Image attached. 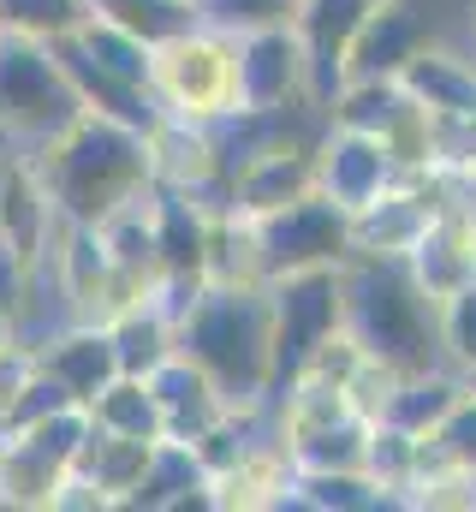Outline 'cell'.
<instances>
[{"label": "cell", "mask_w": 476, "mask_h": 512, "mask_svg": "<svg viewBox=\"0 0 476 512\" xmlns=\"http://www.w3.org/2000/svg\"><path fill=\"white\" fill-rule=\"evenodd\" d=\"M90 18V0H0V30L30 42H66Z\"/></svg>", "instance_id": "cell-29"}, {"label": "cell", "mask_w": 476, "mask_h": 512, "mask_svg": "<svg viewBox=\"0 0 476 512\" xmlns=\"http://www.w3.org/2000/svg\"><path fill=\"white\" fill-rule=\"evenodd\" d=\"M30 167H36L54 215L78 221V227H102L114 209H125L131 197H143L155 185L149 131L96 120V114H78L60 137L30 149Z\"/></svg>", "instance_id": "cell-1"}, {"label": "cell", "mask_w": 476, "mask_h": 512, "mask_svg": "<svg viewBox=\"0 0 476 512\" xmlns=\"http://www.w3.org/2000/svg\"><path fill=\"white\" fill-rule=\"evenodd\" d=\"M149 447H155V441H131V435L90 429V441H84V453H78L72 477H78L84 489H96L102 512H114V507H125L131 483L143 477V459H149Z\"/></svg>", "instance_id": "cell-22"}, {"label": "cell", "mask_w": 476, "mask_h": 512, "mask_svg": "<svg viewBox=\"0 0 476 512\" xmlns=\"http://www.w3.org/2000/svg\"><path fill=\"white\" fill-rule=\"evenodd\" d=\"M78 114L84 108H78V90H72L54 42H30V36L0 30V137L18 155H30L48 137H60Z\"/></svg>", "instance_id": "cell-5"}, {"label": "cell", "mask_w": 476, "mask_h": 512, "mask_svg": "<svg viewBox=\"0 0 476 512\" xmlns=\"http://www.w3.org/2000/svg\"><path fill=\"white\" fill-rule=\"evenodd\" d=\"M411 108L405 84L399 78H346L334 90V102L322 108V126H346V131H363V137H387L399 126V114Z\"/></svg>", "instance_id": "cell-23"}, {"label": "cell", "mask_w": 476, "mask_h": 512, "mask_svg": "<svg viewBox=\"0 0 476 512\" xmlns=\"http://www.w3.org/2000/svg\"><path fill=\"white\" fill-rule=\"evenodd\" d=\"M346 334L363 346V358H381L393 370L441 364L435 304L411 286L399 262H346Z\"/></svg>", "instance_id": "cell-3"}, {"label": "cell", "mask_w": 476, "mask_h": 512, "mask_svg": "<svg viewBox=\"0 0 476 512\" xmlns=\"http://www.w3.org/2000/svg\"><path fill=\"white\" fill-rule=\"evenodd\" d=\"M465 387H471V393H476V370H471V376H465Z\"/></svg>", "instance_id": "cell-34"}, {"label": "cell", "mask_w": 476, "mask_h": 512, "mask_svg": "<svg viewBox=\"0 0 476 512\" xmlns=\"http://www.w3.org/2000/svg\"><path fill=\"white\" fill-rule=\"evenodd\" d=\"M310 108V66L292 24L238 30V114H298Z\"/></svg>", "instance_id": "cell-9"}, {"label": "cell", "mask_w": 476, "mask_h": 512, "mask_svg": "<svg viewBox=\"0 0 476 512\" xmlns=\"http://www.w3.org/2000/svg\"><path fill=\"white\" fill-rule=\"evenodd\" d=\"M90 18H108L119 30L143 36L149 48H161L179 30H191L203 12H197V0H90Z\"/></svg>", "instance_id": "cell-26"}, {"label": "cell", "mask_w": 476, "mask_h": 512, "mask_svg": "<svg viewBox=\"0 0 476 512\" xmlns=\"http://www.w3.org/2000/svg\"><path fill=\"white\" fill-rule=\"evenodd\" d=\"M399 84H405V96H411L423 114H435V120H476V66L465 54H453V48L423 42V48L411 54V66L399 72Z\"/></svg>", "instance_id": "cell-20"}, {"label": "cell", "mask_w": 476, "mask_h": 512, "mask_svg": "<svg viewBox=\"0 0 476 512\" xmlns=\"http://www.w3.org/2000/svg\"><path fill=\"white\" fill-rule=\"evenodd\" d=\"M435 340H441V364L471 376L476 370V280H465L453 298L435 304Z\"/></svg>", "instance_id": "cell-30"}, {"label": "cell", "mask_w": 476, "mask_h": 512, "mask_svg": "<svg viewBox=\"0 0 476 512\" xmlns=\"http://www.w3.org/2000/svg\"><path fill=\"white\" fill-rule=\"evenodd\" d=\"M363 447H369V417L346 411V417L322 423L316 435L292 441L286 453H292L298 471H363Z\"/></svg>", "instance_id": "cell-28"}, {"label": "cell", "mask_w": 476, "mask_h": 512, "mask_svg": "<svg viewBox=\"0 0 476 512\" xmlns=\"http://www.w3.org/2000/svg\"><path fill=\"white\" fill-rule=\"evenodd\" d=\"M268 280H203L179 304V352L203 364L233 405H268Z\"/></svg>", "instance_id": "cell-2"}, {"label": "cell", "mask_w": 476, "mask_h": 512, "mask_svg": "<svg viewBox=\"0 0 476 512\" xmlns=\"http://www.w3.org/2000/svg\"><path fill=\"white\" fill-rule=\"evenodd\" d=\"M149 90L161 102V120H185V126H221L238 114V36L197 18L191 30H179L173 42L155 48V72Z\"/></svg>", "instance_id": "cell-4"}, {"label": "cell", "mask_w": 476, "mask_h": 512, "mask_svg": "<svg viewBox=\"0 0 476 512\" xmlns=\"http://www.w3.org/2000/svg\"><path fill=\"white\" fill-rule=\"evenodd\" d=\"M30 346H36V370L54 376L78 405H90V399L119 376L108 322H60L54 334H42V340H30Z\"/></svg>", "instance_id": "cell-14"}, {"label": "cell", "mask_w": 476, "mask_h": 512, "mask_svg": "<svg viewBox=\"0 0 476 512\" xmlns=\"http://www.w3.org/2000/svg\"><path fill=\"white\" fill-rule=\"evenodd\" d=\"M459 399H465V376H459L453 364L405 370L399 387L387 393V405H381L375 423H393V429H405V435H435V423H441Z\"/></svg>", "instance_id": "cell-21"}, {"label": "cell", "mask_w": 476, "mask_h": 512, "mask_svg": "<svg viewBox=\"0 0 476 512\" xmlns=\"http://www.w3.org/2000/svg\"><path fill=\"white\" fill-rule=\"evenodd\" d=\"M381 0H298L292 6V30L304 42V66H310V108L322 114L334 102V90L346 84V54L363 18Z\"/></svg>", "instance_id": "cell-11"}, {"label": "cell", "mask_w": 476, "mask_h": 512, "mask_svg": "<svg viewBox=\"0 0 476 512\" xmlns=\"http://www.w3.org/2000/svg\"><path fill=\"white\" fill-rule=\"evenodd\" d=\"M256 262H262V280H280V274H304V268H340L352 262V215L340 203H328L322 191L274 209V215H256Z\"/></svg>", "instance_id": "cell-8"}, {"label": "cell", "mask_w": 476, "mask_h": 512, "mask_svg": "<svg viewBox=\"0 0 476 512\" xmlns=\"http://www.w3.org/2000/svg\"><path fill=\"white\" fill-rule=\"evenodd\" d=\"M393 179H399V161L387 155L381 137H363V131H346V126H328L316 137V191L328 203H340L346 215L375 203Z\"/></svg>", "instance_id": "cell-12"}, {"label": "cell", "mask_w": 476, "mask_h": 512, "mask_svg": "<svg viewBox=\"0 0 476 512\" xmlns=\"http://www.w3.org/2000/svg\"><path fill=\"white\" fill-rule=\"evenodd\" d=\"M90 429H96L90 405H60V411L0 429V507L54 512V495L66 489Z\"/></svg>", "instance_id": "cell-6"}, {"label": "cell", "mask_w": 476, "mask_h": 512, "mask_svg": "<svg viewBox=\"0 0 476 512\" xmlns=\"http://www.w3.org/2000/svg\"><path fill=\"white\" fill-rule=\"evenodd\" d=\"M292 453L274 429H262L227 471H215V512H274L292 495Z\"/></svg>", "instance_id": "cell-16"}, {"label": "cell", "mask_w": 476, "mask_h": 512, "mask_svg": "<svg viewBox=\"0 0 476 512\" xmlns=\"http://www.w3.org/2000/svg\"><path fill=\"white\" fill-rule=\"evenodd\" d=\"M316 191V137H286L262 155H250L244 167H233V203L238 215H274L298 197Z\"/></svg>", "instance_id": "cell-13"}, {"label": "cell", "mask_w": 476, "mask_h": 512, "mask_svg": "<svg viewBox=\"0 0 476 512\" xmlns=\"http://www.w3.org/2000/svg\"><path fill=\"white\" fill-rule=\"evenodd\" d=\"M6 340H18V328H12V322L0 316V346H6Z\"/></svg>", "instance_id": "cell-33"}, {"label": "cell", "mask_w": 476, "mask_h": 512, "mask_svg": "<svg viewBox=\"0 0 476 512\" xmlns=\"http://www.w3.org/2000/svg\"><path fill=\"white\" fill-rule=\"evenodd\" d=\"M108 340H114V358L125 376H155L179 352V316L161 292H143L108 316Z\"/></svg>", "instance_id": "cell-19"}, {"label": "cell", "mask_w": 476, "mask_h": 512, "mask_svg": "<svg viewBox=\"0 0 476 512\" xmlns=\"http://www.w3.org/2000/svg\"><path fill=\"white\" fill-rule=\"evenodd\" d=\"M268 322H274V346H268V399H274L328 334L346 328V262L268 280Z\"/></svg>", "instance_id": "cell-7"}, {"label": "cell", "mask_w": 476, "mask_h": 512, "mask_svg": "<svg viewBox=\"0 0 476 512\" xmlns=\"http://www.w3.org/2000/svg\"><path fill=\"white\" fill-rule=\"evenodd\" d=\"M185 507H215V477L197 459L191 441L161 435L143 459V477L131 483L125 512H185Z\"/></svg>", "instance_id": "cell-15"}, {"label": "cell", "mask_w": 476, "mask_h": 512, "mask_svg": "<svg viewBox=\"0 0 476 512\" xmlns=\"http://www.w3.org/2000/svg\"><path fill=\"white\" fill-rule=\"evenodd\" d=\"M90 423L108 429V435H131V441H161V399H155L149 376L119 370L114 382L90 399Z\"/></svg>", "instance_id": "cell-24"}, {"label": "cell", "mask_w": 476, "mask_h": 512, "mask_svg": "<svg viewBox=\"0 0 476 512\" xmlns=\"http://www.w3.org/2000/svg\"><path fill=\"white\" fill-rule=\"evenodd\" d=\"M429 441H435V453H447L453 465L476 471V393H471V387H465V399L435 423V435H429Z\"/></svg>", "instance_id": "cell-32"}, {"label": "cell", "mask_w": 476, "mask_h": 512, "mask_svg": "<svg viewBox=\"0 0 476 512\" xmlns=\"http://www.w3.org/2000/svg\"><path fill=\"white\" fill-rule=\"evenodd\" d=\"M423 42H429L423 12H417L411 0H381V6L363 18V30L352 36L346 78H399Z\"/></svg>", "instance_id": "cell-18"}, {"label": "cell", "mask_w": 476, "mask_h": 512, "mask_svg": "<svg viewBox=\"0 0 476 512\" xmlns=\"http://www.w3.org/2000/svg\"><path fill=\"white\" fill-rule=\"evenodd\" d=\"M441 215V173H399L375 203L352 209V256L363 262H405L423 227Z\"/></svg>", "instance_id": "cell-10"}, {"label": "cell", "mask_w": 476, "mask_h": 512, "mask_svg": "<svg viewBox=\"0 0 476 512\" xmlns=\"http://www.w3.org/2000/svg\"><path fill=\"white\" fill-rule=\"evenodd\" d=\"M298 0H197V12L221 30H262V24H292Z\"/></svg>", "instance_id": "cell-31"}, {"label": "cell", "mask_w": 476, "mask_h": 512, "mask_svg": "<svg viewBox=\"0 0 476 512\" xmlns=\"http://www.w3.org/2000/svg\"><path fill=\"white\" fill-rule=\"evenodd\" d=\"M286 507L304 512H369L387 507L381 489L369 483V471H292V495Z\"/></svg>", "instance_id": "cell-27"}, {"label": "cell", "mask_w": 476, "mask_h": 512, "mask_svg": "<svg viewBox=\"0 0 476 512\" xmlns=\"http://www.w3.org/2000/svg\"><path fill=\"white\" fill-rule=\"evenodd\" d=\"M155 399H161V435H173V441H197V435H209L227 411H233V399L215 387V376L203 370V364H191L185 352H173L155 376Z\"/></svg>", "instance_id": "cell-17"}, {"label": "cell", "mask_w": 476, "mask_h": 512, "mask_svg": "<svg viewBox=\"0 0 476 512\" xmlns=\"http://www.w3.org/2000/svg\"><path fill=\"white\" fill-rule=\"evenodd\" d=\"M417 459H423V435H405V429H393V423H369L363 471H369V483L381 489L387 507H405L411 477H417Z\"/></svg>", "instance_id": "cell-25"}]
</instances>
